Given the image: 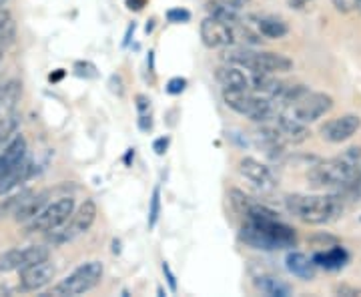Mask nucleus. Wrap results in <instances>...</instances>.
Instances as JSON below:
<instances>
[{
    "instance_id": "obj_1",
    "label": "nucleus",
    "mask_w": 361,
    "mask_h": 297,
    "mask_svg": "<svg viewBox=\"0 0 361 297\" xmlns=\"http://www.w3.org/2000/svg\"><path fill=\"white\" fill-rule=\"evenodd\" d=\"M361 167V149L360 147H349L341 155L319 161L313 165L307 173V181L315 189H348L357 177V171Z\"/></svg>"
},
{
    "instance_id": "obj_2",
    "label": "nucleus",
    "mask_w": 361,
    "mask_h": 297,
    "mask_svg": "<svg viewBox=\"0 0 361 297\" xmlns=\"http://www.w3.org/2000/svg\"><path fill=\"white\" fill-rule=\"evenodd\" d=\"M287 211L307 225L331 223L343 213L341 195H289L285 199Z\"/></svg>"
},
{
    "instance_id": "obj_3",
    "label": "nucleus",
    "mask_w": 361,
    "mask_h": 297,
    "mask_svg": "<svg viewBox=\"0 0 361 297\" xmlns=\"http://www.w3.org/2000/svg\"><path fill=\"white\" fill-rule=\"evenodd\" d=\"M241 241L253 249L275 251L295 247L297 233L293 227L285 225L279 217L275 219H245L241 229Z\"/></svg>"
},
{
    "instance_id": "obj_4",
    "label": "nucleus",
    "mask_w": 361,
    "mask_h": 297,
    "mask_svg": "<svg viewBox=\"0 0 361 297\" xmlns=\"http://www.w3.org/2000/svg\"><path fill=\"white\" fill-rule=\"evenodd\" d=\"M225 61L229 65H237L247 68L251 73H265V75H279V73H289L293 68V61L285 56L281 52L273 51H251V49H233L227 47L225 51Z\"/></svg>"
},
{
    "instance_id": "obj_5",
    "label": "nucleus",
    "mask_w": 361,
    "mask_h": 297,
    "mask_svg": "<svg viewBox=\"0 0 361 297\" xmlns=\"http://www.w3.org/2000/svg\"><path fill=\"white\" fill-rule=\"evenodd\" d=\"M223 101L231 111L247 116L255 123H267L277 115V104L273 103L269 97L259 95V92L223 89Z\"/></svg>"
},
{
    "instance_id": "obj_6",
    "label": "nucleus",
    "mask_w": 361,
    "mask_h": 297,
    "mask_svg": "<svg viewBox=\"0 0 361 297\" xmlns=\"http://www.w3.org/2000/svg\"><path fill=\"white\" fill-rule=\"evenodd\" d=\"M104 267L101 261H85L73 273H68L65 279L52 287L51 296L54 297H78L89 293L103 279Z\"/></svg>"
},
{
    "instance_id": "obj_7",
    "label": "nucleus",
    "mask_w": 361,
    "mask_h": 297,
    "mask_svg": "<svg viewBox=\"0 0 361 297\" xmlns=\"http://www.w3.org/2000/svg\"><path fill=\"white\" fill-rule=\"evenodd\" d=\"M97 221V203L92 199H85L75 213L71 215V219L66 221L65 225H61L59 229L49 231V241L52 246H63L73 239H77L80 235L89 231L90 227Z\"/></svg>"
},
{
    "instance_id": "obj_8",
    "label": "nucleus",
    "mask_w": 361,
    "mask_h": 297,
    "mask_svg": "<svg viewBox=\"0 0 361 297\" xmlns=\"http://www.w3.org/2000/svg\"><path fill=\"white\" fill-rule=\"evenodd\" d=\"M77 203L71 195H63L56 201H51L49 205L40 211L39 215L32 221L26 223V231L28 233H49L59 229L61 225H65L71 219V215L75 213Z\"/></svg>"
},
{
    "instance_id": "obj_9",
    "label": "nucleus",
    "mask_w": 361,
    "mask_h": 297,
    "mask_svg": "<svg viewBox=\"0 0 361 297\" xmlns=\"http://www.w3.org/2000/svg\"><path fill=\"white\" fill-rule=\"evenodd\" d=\"M291 115L301 123H315L323 115H327L334 109V99L327 92H311L307 91L299 101L289 107Z\"/></svg>"
},
{
    "instance_id": "obj_10",
    "label": "nucleus",
    "mask_w": 361,
    "mask_h": 297,
    "mask_svg": "<svg viewBox=\"0 0 361 297\" xmlns=\"http://www.w3.org/2000/svg\"><path fill=\"white\" fill-rule=\"evenodd\" d=\"M51 257L49 247L44 246H28V247H16L8 249L0 255V273L20 272L28 265H35L40 261H47Z\"/></svg>"
},
{
    "instance_id": "obj_11",
    "label": "nucleus",
    "mask_w": 361,
    "mask_h": 297,
    "mask_svg": "<svg viewBox=\"0 0 361 297\" xmlns=\"http://www.w3.org/2000/svg\"><path fill=\"white\" fill-rule=\"evenodd\" d=\"M201 40L207 49H227L237 44L235 25H227L219 18L207 16L201 23Z\"/></svg>"
},
{
    "instance_id": "obj_12",
    "label": "nucleus",
    "mask_w": 361,
    "mask_h": 297,
    "mask_svg": "<svg viewBox=\"0 0 361 297\" xmlns=\"http://www.w3.org/2000/svg\"><path fill=\"white\" fill-rule=\"evenodd\" d=\"M20 277H18V289L30 293V291H39L42 287H47L52 284L54 275H56V267L52 265L51 261H40L35 265H28L25 269H20Z\"/></svg>"
},
{
    "instance_id": "obj_13",
    "label": "nucleus",
    "mask_w": 361,
    "mask_h": 297,
    "mask_svg": "<svg viewBox=\"0 0 361 297\" xmlns=\"http://www.w3.org/2000/svg\"><path fill=\"white\" fill-rule=\"evenodd\" d=\"M361 129V116L341 115L327 121L322 127V139L327 143H345Z\"/></svg>"
},
{
    "instance_id": "obj_14",
    "label": "nucleus",
    "mask_w": 361,
    "mask_h": 297,
    "mask_svg": "<svg viewBox=\"0 0 361 297\" xmlns=\"http://www.w3.org/2000/svg\"><path fill=\"white\" fill-rule=\"evenodd\" d=\"M239 173L245 177L247 181L253 183L257 189H261V191H271L277 185V179H275L273 171L267 165H263L261 161L253 159V157H243L239 161Z\"/></svg>"
},
{
    "instance_id": "obj_15",
    "label": "nucleus",
    "mask_w": 361,
    "mask_h": 297,
    "mask_svg": "<svg viewBox=\"0 0 361 297\" xmlns=\"http://www.w3.org/2000/svg\"><path fill=\"white\" fill-rule=\"evenodd\" d=\"M271 121L275 123V127L281 133V137H283L287 145H299V143H303L310 137V129L305 127V123L297 121L293 115L287 116L277 113Z\"/></svg>"
},
{
    "instance_id": "obj_16",
    "label": "nucleus",
    "mask_w": 361,
    "mask_h": 297,
    "mask_svg": "<svg viewBox=\"0 0 361 297\" xmlns=\"http://www.w3.org/2000/svg\"><path fill=\"white\" fill-rule=\"evenodd\" d=\"M215 77L223 85V89H241L251 91V73L237 65H223L217 68Z\"/></svg>"
},
{
    "instance_id": "obj_17",
    "label": "nucleus",
    "mask_w": 361,
    "mask_h": 297,
    "mask_svg": "<svg viewBox=\"0 0 361 297\" xmlns=\"http://www.w3.org/2000/svg\"><path fill=\"white\" fill-rule=\"evenodd\" d=\"M247 18L251 20V23H247V25L253 26L263 39L279 40L283 39V37H287V32H289L287 23L281 20V18H277V16H247Z\"/></svg>"
},
{
    "instance_id": "obj_18",
    "label": "nucleus",
    "mask_w": 361,
    "mask_h": 297,
    "mask_svg": "<svg viewBox=\"0 0 361 297\" xmlns=\"http://www.w3.org/2000/svg\"><path fill=\"white\" fill-rule=\"evenodd\" d=\"M26 157V139L23 135H14L11 141L4 145V151L0 153V177L16 167Z\"/></svg>"
},
{
    "instance_id": "obj_19",
    "label": "nucleus",
    "mask_w": 361,
    "mask_h": 297,
    "mask_svg": "<svg viewBox=\"0 0 361 297\" xmlns=\"http://www.w3.org/2000/svg\"><path fill=\"white\" fill-rule=\"evenodd\" d=\"M30 173H32V163L28 157H25L16 167H13L8 173H4L0 177V195L11 193L18 185H23L30 177Z\"/></svg>"
},
{
    "instance_id": "obj_20",
    "label": "nucleus",
    "mask_w": 361,
    "mask_h": 297,
    "mask_svg": "<svg viewBox=\"0 0 361 297\" xmlns=\"http://www.w3.org/2000/svg\"><path fill=\"white\" fill-rule=\"evenodd\" d=\"M51 197L52 189H44V191H40V193H35L28 201H26L25 205L18 209V213L14 215V221H16V223H28V221H32L44 207L51 203Z\"/></svg>"
},
{
    "instance_id": "obj_21",
    "label": "nucleus",
    "mask_w": 361,
    "mask_h": 297,
    "mask_svg": "<svg viewBox=\"0 0 361 297\" xmlns=\"http://www.w3.org/2000/svg\"><path fill=\"white\" fill-rule=\"evenodd\" d=\"M285 265H287V269L293 273L295 277L303 279V281H311L315 277V261L307 257L305 253H301V251L287 253Z\"/></svg>"
},
{
    "instance_id": "obj_22",
    "label": "nucleus",
    "mask_w": 361,
    "mask_h": 297,
    "mask_svg": "<svg viewBox=\"0 0 361 297\" xmlns=\"http://www.w3.org/2000/svg\"><path fill=\"white\" fill-rule=\"evenodd\" d=\"M207 13H209V16L219 18L223 23H227V25H239V23H243L241 11L231 6L225 0H209L207 2Z\"/></svg>"
},
{
    "instance_id": "obj_23",
    "label": "nucleus",
    "mask_w": 361,
    "mask_h": 297,
    "mask_svg": "<svg viewBox=\"0 0 361 297\" xmlns=\"http://www.w3.org/2000/svg\"><path fill=\"white\" fill-rule=\"evenodd\" d=\"M255 285L261 293L269 297H287L293 293L291 285L285 284L283 279L279 277H273V275H261V277H255Z\"/></svg>"
},
{
    "instance_id": "obj_24",
    "label": "nucleus",
    "mask_w": 361,
    "mask_h": 297,
    "mask_svg": "<svg viewBox=\"0 0 361 297\" xmlns=\"http://www.w3.org/2000/svg\"><path fill=\"white\" fill-rule=\"evenodd\" d=\"M35 195L32 189H20L18 193L6 197L4 201H0V219H6V217H13L18 213V209L25 205L26 201Z\"/></svg>"
},
{
    "instance_id": "obj_25",
    "label": "nucleus",
    "mask_w": 361,
    "mask_h": 297,
    "mask_svg": "<svg viewBox=\"0 0 361 297\" xmlns=\"http://www.w3.org/2000/svg\"><path fill=\"white\" fill-rule=\"evenodd\" d=\"M315 265H322L325 269H339V267H343L345 265V261H348V253H345V249H341V247H331V249H327V251H323V253H317L315 257Z\"/></svg>"
},
{
    "instance_id": "obj_26",
    "label": "nucleus",
    "mask_w": 361,
    "mask_h": 297,
    "mask_svg": "<svg viewBox=\"0 0 361 297\" xmlns=\"http://www.w3.org/2000/svg\"><path fill=\"white\" fill-rule=\"evenodd\" d=\"M20 95H23V85L16 78L0 83V107H4L6 111H13L14 104L20 99Z\"/></svg>"
},
{
    "instance_id": "obj_27",
    "label": "nucleus",
    "mask_w": 361,
    "mask_h": 297,
    "mask_svg": "<svg viewBox=\"0 0 361 297\" xmlns=\"http://www.w3.org/2000/svg\"><path fill=\"white\" fill-rule=\"evenodd\" d=\"M229 201H231L233 209H235L241 217H245L249 207L253 205V199H251L249 195L243 193V191H239V189H231V191H229Z\"/></svg>"
},
{
    "instance_id": "obj_28",
    "label": "nucleus",
    "mask_w": 361,
    "mask_h": 297,
    "mask_svg": "<svg viewBox=\"0 0 361 297\" xmlns=\"http://www.w3.org/2000/svg\"><path fill=\"white\" fill-rule=\"evenodd\" d=\"M161 215V189L155 187L153 189V197H151V205H149V229H153Z\"/></svg>"
},
{
    "instance_id": "obj_29",
    "label": "nucleus",
    "mask_w": 361,
    "mask_h": 297,
    "mask_svg": "<svg viewBox=\"0 0 361 297\" xmlns=\"http://www.w3.org/2000/svg\"><path fill=\"white\" fill-rule=\"evenodd\" d=\"M167 20L173 25H180V23H189L191 20V13L187 8H171L167 13Z\"/></svg>"
},
{
    "instance_id": "obj_30",
    "label": "nucleus",
    "mask_w": 361,
    "mask_h": 297,
    "mask_svg": "<svg viewBox=\"0 0 361 297\" xmlns=\"http://www.w3.org/2000/svg\"><path fill=\"white\" fill-rule=\"evenodd\" d=\"M185 89H187V78L183 77L171 78L167 83V87H165V91H167L169 95H180Z\"/></svg>"
},
{
    "instance_id": "obj_31",
    "label": "nucleus",
    "mask_w": 361,
    "mask_h": 297,
    "mask_svg": "<svg viewBox=\"0 0 361 297\" xmlns=\"http://www.w3.org/2000/svg\"><path fill=\"white\" fill-rule=\"evenodd\" d=\"M336 296H343V297H361V289L355 287V285H348L341 284L336 287Z\"/></svg>"
},
{
    "instance_id": "obj_32",
    "label": "nucleus",
    "mask_w": 361,
    "mask_h": 297,
    "mask_svg": "<svg viewBox=\"0 0 361 297\" xmlns=\"http://www.w3.org/2000/svg\"><path fill=\"white\" fill-rule=\"evenodd\" d=\"M75 71H77L78 77H87V78L97 77V66L90 65V63H77V65H75Z\"/></svg>"
},
{
    "instance_id": "obj_33",
    "label": "nucleus",
    "mask_w": 361,
    "mask_h": 297,
    "mask_svg": "<svg viewBox=\"0 0 361 297\" xmlns=\"http://www.w3.org/2000/svg\"><path fill=\"white\" fill-rule=\"evenodd\" d=\"M109 87H111V91L115 92L116 97L125 95V85H123V78L118 77V75H113V77L109 78Z\"/></svg>"
},
{
    "instance_id": "obj_34",
    "label": "nucleus",
    "mask_w": 361,
    "mask_h": 297,
    "mask_svg": "<svg viewBox=\"0 0 361 297\" xmlns=\"http://www.w3.org/2000/svg\"><path fill=\"white\" fill-rule=\"evenodd\" d=\"M345 191H348V193L351 195L353 199H361V167H360V171H357V177L353 179V183L349 185Z\"/></svg>"
},
{
    "instance_id": "obj_35",
    "label": "nucleus",
    "mask_w": 361,
    "mask_h": 297,
    "mask_svg": "<svg viewBox=\"0 0 361 297\" xmlns=\"http://www.w3.org/2000/svg\"><path fill=\"white\" fill-rule=\"evenodd\" d=\"M169 143H171L169 137H159V139L153 143V151H155L157 155H165L169 149Z\"/></svg>"
},
{
    "instance_id": "obj_36",
    "label": "nucleus",
    "mask_w": 361,
    "mask_h": 297,
    "mask_svg": "<svg viewBox=\"0 0 361 297\" xmlns=\"http://www.w3.org/2000/svg\"><path fill=\"white\" fill-rule=\"evenodd\" d=\"M139 129L145 131V133H149V131L153 129V119H151V115L142 113V115L139 116Z\"/></svg>"
},
{
    "instance_id": "obj_37",
    "label": "nucleus",
    "mask_w": 361,
    "mask_h": 297,
    "mask_svg": "<svg viewBox=\"0 0 361 297\" xmlns=\"http://www.w3.org/2000/svg\"><path fill=\"white\" fill-rule=\"evenodd\" d=\"M163 273H165V277H167V281H169V285H171V289H173V291H177V279H175V273L171 272L169 263H163Z\"/></svg>"
},
{
    "instance_id": "obj_38",
    "label": "nucleus",
    "mask_w": 361,
    "mask_h": 297,
    "mask_svg": "<svg viewBox=\"0 0 361 297\" xmlns=\"http://www.w3.org/2000/svg\"><path fill=\"white\" fill-rule=\"evenodd\" d=\"M137 109H139V113H149V109H151V101L145 97V95H139L137 97Z\"/></svg>"
},
{
    "instance_id": "obj_39",
    "label": "nucleus",
    "mask_w": 361,
    "mask_h": 297,
    "mask_svg": "<svg viewBox=\"0 0 361 297\" xmlns=\"http://www.w3.org/2000/svg\"><path fill=\"white\" fill-rule=\"evenodd\" d=\"M147 6V0H127V8L130 11H142Z\"/></svg>"
},
{
    "instance_id": "obj_40",
    "label": "nucleus",
    "mask_w": 361,
    "mask_h": 297,
    "mask_svg": "<svg viewBox=\"0 0 361 297\" xmlns=\"http://www.w3.org/2000/svg\"><path fill=\"white\" fill-rule=\"evenodd\" d=\"M225 2H229L231 6H235V8H239V11H241V8H243L245 4H249V0H225Z\"/></svg>"
},
{
    "instance_id": "obj_41",
    "label": "nucleus",
    "mask_w": 361,
    "mask_h": 297,
    "mask_svg": "<svg viewBox=\"0 0 361 297\" xmlns=\"http://www.w3.org/2000/svg\"><path fill=\"white\" fill-rule=\"evenodd\" d=\"M63 75H65V71H59L56 75H51V80H61V78H63Z\"/></svg>"
},
{
    "instance_id": "obj_42",
    "label": "nucleus",
    "mask_w": 361,
    "mask_h": 297,
    "mask_svg": "<svg viewBox=\"0 0 361 297\" xmlns=\"http://www.w3.org/2000/svg\"><path fill=\"white\" fill-rule=\"evenodd\" d=\"M307 2H310V0H293L295 6H303V4H307Z\"/></svg>"
},
{
    "instance_id": "obj_43",
    "label": "nucleus",
    "mask_w": 361,
    "mask_h": 297,
    "mask_svg": "<svg viewBox=\"0 0 361 297\" xmlns=\"http://www.w3.org/2000/svg\"><path fill=\"white\" fill-rule=\"evenodd\" d=\"M353 6H355V8L361 13V0H353Z\"/></svg>"
},
{
    "instance_id": "obj_44",
    "label": "nucleus",
    "mask_w": 361,
    "mask_h": 297,
    "mask_svg": "<svg viewBox=\"0 0 361 297\" xmlns=\"http://www.w3.org/2000/svg\"><path fill=\"white\" fill-rule=\"evenodd\" d=\"M6 4H8V0H0V11L6 8Z\"/></svg>"
},
{
    "instance_id": "obj_45",
    "label": "nucleus",
    "mask_w": 361,
    "mask_h": 297,
    "mask_svg": "<svg viewBox=\"0 0 361 297\" xmlns=\"http://www.w3.org/2000/svg\"><path fill=\"white\" fill-rule=\"evenodd\" d=\"M0 63H2V51H0Z\"/></svg>"
},
{
    "instance_id": "obj_46",
    "label": "nucleus",
    "mask_w": 361,
    "mask_h": 297,
    "mask_svg": "<svg viewBox=\"0 0 361 297\" xmlns=\"http://www.w3.org/2000/svg\"><path fill=\"white\" fill-rule=\"evenodd\" d=\"M0 109H2V107H0Z\"/></svg>"
}]
</instances>
